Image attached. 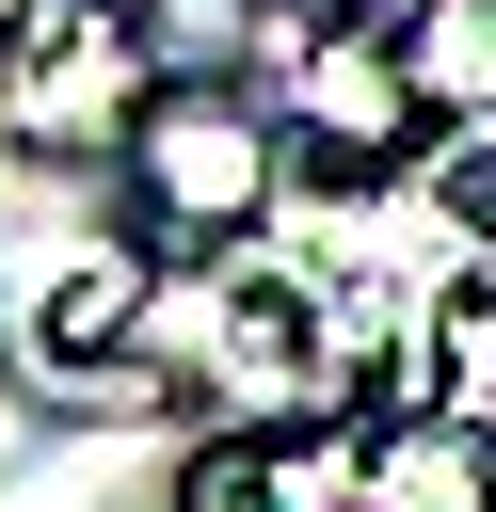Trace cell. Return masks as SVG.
Segmentation results:
<instances>
[{
  "label": "cell",
  "instance_id": "obj_1",
  "mask_svg": "<svg viewBox=\"0 0 496 512\" xmlns=\"http://www.w3.org/2000/svg\"><path fill=\"white\" fill-rule=\"evenodd\" d=\"M272 144L336 208H368V192H400L432 160V96H416L384 0H288L272 16Z\"/></svg>",
  "mask_w": 496,
  "mask_h": 512
},
{
  "label": "cell",
  "instance_id": "obj_2",
  "mask_svg": "<svg viewBox=\"0 0 496 512\" xmlns=\"http://www.w3.org/2000/svg\"><path fill=\"white\" fill-rule=\"evenodd\" d=\"M112 160H128V208H144V240H176V256H240L256 224H272V192H288V144H272V96H240V80H144V112L112 128Z\"/></svg>",
  "mask_w": 496,
  "mask_h": 512
},
{
  "label": "cell",
  "instance_id": "obj_3",
  "mask_svg": "<svg viewBox=\"0 0 496 512\" xmlns=\"http://www.w3.org/2000/svg\"><path fill=\"white\" fill-rule=\"evenodd\" d=\"M208 384H224L240 416H352V400H400L384 304H368L352 272H224Z\"/></svg>",
  "mask_w": 496,
  "mask_h": 512
},
{
  "label": "cell",
  "instance_id": "obj_4",
  "mask_svg": "<svg viewBox=\"0 0 496 512\" xmlns=\"http://www.w3.org/2000/svg\"><path fill=\"white\" fill-rule=\"evenodd\" d=\"M144 80H160V48H144L128 0H0V112H16V144L96 160L144 112Z\"/></svg>",
  "mask_w": 496,
  "mask_h": 512
},
{
  "label": "cell",
  "instance_id": "obj_5",
  "mask_svg": "<svg viewBox=\"0 0 496 512\" xmlns=\"http://www.w3.org/2000/svg\"><path fill=\"white\" fill-rule=\"evenodd\" d=\"M384 32H400V64H416L432 128H464V112L496 96V0H384Z\"/></svg>",
  "mask_w": 496,
  "mask_h": 512
}]
</instances>
